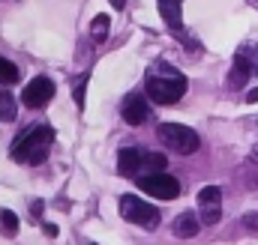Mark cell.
I'll return each instance as SVG.
<instances>
[{
	"instance_id": "cell-21",
	"label": "cell",
	"mask_w": 258,
	"mask_h": 245,
	"mask_svg": "<svg viewBox=\"0 0 258 245\" xmlns=\"http://www.w3.org/2000/svg\"><path fill=\"white\" fill-rule=\"evenodd\" d=\"M42 212H45V200H33V203H30V218H36V221H39V218H42Z\"/></svg>"
},
{
	"instance_id": "cell-20",
	"label": "cell",
	"mask_w": 258,
	"mask_h": 245,
	"mask_svg": "<svg viewBox=\"0 0 258 245\" xmlns=\"http://www.w3.org/2000/svg\"><path fill=\"white\" fill-rule=\"evenodd\" d=\"M243 227H246L252 236H258V212H246V215H243Z\"/></svg>"
},
{
	"instance_id": "cell-13",
	"label": "cell",
	"mask_w": 258,
	"mask_h": 245,
	"mask_svg": "<svg viewBox=\"0 0 258 245\" xmlns=\"http://www.w3.org/2000/svg\"><path fill=\"white\" fill-rule=\"evenodd\" d=\"M18 227H21L18 215H15L12 209H0V233L12 239V236H18Z\"/></svg>"
},
{
	"instance_id": "cell-11",
	"label": "cell",
	"mask_w": 258,
	"mask_h": 245,
	"mask_svg": "<svg viewBox=\"0 0 258 245\" xmlns=\"http://www.w3.org/2000/svg\"><path fill=\"white\" fill-rule=\"evenodd\" d=\"M252 72H255L252 60H246V54H237V57H234V69H231V78H228V81H231L234 87H243V84L249 81V75H252Z\"/></svg>"
},
{
	"instance_id": "cell-2",
	"label": "cell",
	"mask_w": 258,
	"mask_h": 245,
	"mask_svg": "<svg viewBox=\"0 0 258 245\" xmlns=\"http://www.w3.org/2000/svg\"><path fill=\"white\" fill-rule=\"evenodd\" d=\"M51 144H54V129L51 126H30L12 144V159L18 165H42L48 159Z\"/></svg>"
},
{
	"instance_id": "cell-17",
	"label": "cell",
	"mask_w": 258,
	"mask_h": 245,
	"mask_svg": "<svg viewBox=\"0 0 258 245\" xmlns=\"http://www.w3.org/2000/svg\"><path fill=\"white\" fill-rule=\"evenodd\" d=\"M87 81H90V75L84 72L81 78H75L72 81V99H75V105L78 108H84V99H87Z\"/></svg>"
},
{
	"instance_id": "cell-7",
	"label": "cell",
	"mask_w": 258,
	"mask_h": 245,
	"mask_svg": "<svg viewBox=\"0 0 258 245\" xmlns=\"http://www.w3.org/2000/svg\"><path fill=\"white\" fill-rule=\"evenodd\" d=\"M159 15L171 33L183 30V3L180 0H159Z\"/></svg>"
},
{
	"instance_id": "cell-4",
	"label": "cell",
	"mask_w": 258,
	"mask_h": 245,
	"mask_svg": "<svg viewBox=\"0 0 258 245\" xmlns=\"http://www.w3.org/2000/svg\"><path fill=\"white\" fill-rule=\"evenodd\" d=\"M120 218L129 221V224H141V227H156L159 224V209L144 203L141 197H132V194H123L120 197Z\"/></svg>"
},
{
	"instance_id": "cell-9",
	"label": "cell",
	"mask_w": 258,
	"mask_h": 245,
	"mask_svg": "<svg viewBox=\"0 0 258 245\" xmlns=\"http://www.w3.org/2000/svg\"><path fill=\"white\" fill-rule=\"evenodd\" d=\"M141 150H132V147H123L117 153V174L123 177H135L138 180V171H141Z\"/></svg>"
},
{
	"instance_id": "cell-14",
	"label": "cell",
	"mask_w": 258,
	"mask_h": 245,
	"mask_svg": "<svg viewBox=\"0 0 258 245\" xmlns=\"http://www.w3.org/2000/svg\"><path fill=\"white\" fill-rule=\"evenodd\" d=\"M222 203V188L219 185H204L201 191H198V206L204 209V206H219Z\"/></svg>"
},
{
	"instance_id": "cell-16",
	"label": "cell",
	"mask_w": 258,
	"mask_h": 245,
	"mask_svg": "<svg viewBox=\"0 0 258 245\" xmlns=\"http://www.w3.org/2000/svg\"><path fill=\"white\" fill-rule=\"evenodd\" d=\"M108 30H111V18H108V15H96L93 24H90V36H93V42H105Z\"/></svg>"
},
{
	"instance_id": "cell-18",
	"label": "cell",
	"mask_w": 258,
	"mask_h": 245,
	"mask_svg": "<svg viewBox=\"0 0 258 245\" xmlns=\"http://www.w3.org/2000/svg\"><path fill=\"white\" fill-rule=\"evenodd\" d=\"M18 81V66L0 57V84H15Z\"/></svg>"
},
{
	"instance_id": "cell-23",
	"label": "cell",
	"mask_w": 258,
	"mask_h": 245,
	"mask_svg": "<svg viewBox=\"0 0 258 245\" xmlns=\"http://www.w3.org/2000/svg\"><path fill=\"white\" fill-rule=\"evenodd\" d=\"M246 102H249V105H255L258 102V87L255 90H246Z\"/></svg>"
},
{
	"instance_id": "cell-10",
	"label": "cell",
	"mask_w": 258,
	"mask_h": 245,
	"mask_svg": "<svg viewBox=\"0 0 258 245\" xmlns=\"http://www.w3.org/2000/svg\"><path fill=\"white\" fill-rule=\"evenodd\" d=\"M171 230H174V236H180V239H192L195 233H198V215H195V212H180V215L171 221Z\"/></svg>"
},
{
	"instance_id": "cell-8",
	"label": "cell",
	"mask_w": 258,
	"mask_h": 245,
	"mask_svg": "<svg viewBox=\"0 0 258 245\" xmlns=\"http://www.w3.org/2000/svg\"><path fill=\"white\" fill-rule=\"evenodd\" d=\"M120 114H123V120H126L129 126H141V122L147 120V102H144L138 93H129L126 99H123Z\"/></svg>"
},
{
	"instance_id": "cell-15",
	"label": "cell",
	"mask_w": 258,
	"mask_h": 245,
	"mask_svg": "<svg viewBox=\"0 0 258 245\" xmlns=\"http://www.w3.org/2000/svg\"><path fill=\"white\" fill-rule=\"evenodd\" d=\"M15 99L9 90H0V122H12L15 120Z\"/></svg>"
},
{
	"instance_id": "cell-25",
	"label": "cell",
	"mask_w": 258,
	"mask_h": 245,
	"mask_svg": "<svg viewBox=\"0 0 258 245\" xmlns=\"http://www.w3.org/2000/svg\"><path fill=\"white\" fill-rule=\"evenodd\" d=\"M84 245H96V242H84Z\"/></svg>"
},
{
	"instance_id": "cell-1",
	"label": "cell",
	"mask_w": 258,
	"mask_h": 245,
	"mask_svg": "<svg viewBox=\"0 0 258 245\" xmlns=\"http://www.w3.org/2000/svg\"><path fill=\"white\" fill-rule=\"evenodd\" d=\"M186 87H189L186 75L177 72L171 63L159 60L144 72V90H147V96L156 105H174V102H180L186 96Z\"/></svg>"
},
{
	"instance_id": "cell-3",
	"label": "cell",
	"mask_w": 258,
	"mask_h": 245,
	"mask_svg": "<svg viewBox=\"0 0 258 245\" xmlns=\"http://www.w3.org/2000/svg\"><path fill=\"white\" fill-rule=\"evenodd\" d=\"M159 141L171 150V153H177V156H192L195 150H198V135H195L189 126H180V122H162L159 126Z\"/></svg>"
},
{
	"instance_id": "cell-24",
	"label": "cell",
	"mask_w": 258,
	"mask_h": 245,
	"mask_svg": "<svg viewBox=\"0 0 258 245\" xmlns=\"http://www.w3.org/2000/svg\"><path fill=\"white\" fill-rule=\"evenodd\" d=\"M111 6H114V9H123V6H126V0H111Z\"/></svg>"
},
{
	"instance_id": "cell-22",
	"label": "cell",
	"mask_w": 258,
	"mask_h": 245,
	"mask_svg": "<svg viewBox=\"0 0 258 245\" xmlns=\"http://www.w3.org/2000/svg\"><path fill=\"white\" fill-rule=\"evenodd\" d=\"M42 230H45V236H51V239H54V236L60 233V230H57V224H48V221L42 224Z\"/></svg>"
},
{
	"instance_id": "cell-19",
	"label": "cell",
	"mask_w": 258,
	"mask_h": 245,
	"mask_svg": "<svg viewBox=\"0 0 258 245\" xmlns=\"http://www.w3.org/2000/svg\"><path fill=\"white\" fill-rule=\"evenodd\" d=\"M219 218H222V206H204L201 209V221L204 224H216Z\"/></svg>"
},
{
	"instance_id": "cell-5",
	"label": "cell",
	"mask_w": 258,
	"mask_h": 245,
	"mask_svg": "<svg viewBox=\"0 0 258 245\" xmlns=\"http://www.w3.org/2000/svg\"><path fill=\"white\" fill-rule=\"evenodd\" d=\"M138 188L156 200H174L180 194V183L168 174H153V177H141L138 180Z\"/></svg>"
},
{
	"instance_id": "cell-6",
	"label": "cell",
	"mask_w": 258,
	"mask_h": 245,
	"mask_svg": "<svg viewBox=\"0 0 258 245\" xmlns=\"http://www.w3.org/2000/svg\"><path fill=\"white\" fill-rule=\"evenodd\" d=\"M51 99H54V84H51V78H45V75L33 78V81L24 87V93H21V102H24L27 108H45Z\"/></svg>"
},
{
	"instance_id": "cell-12",
	"label": "cell",
	"mask_w": 258,
	"mask_h": 245,
	"mask_svg": "<svg viewBox=\"0 0 258 245\" xmlns=\"http://www.w3.org/2000/svg\"><path fill=\"white\" fill-rule=\"evenodd\" d=\"M165 156H159V153H144L141 156V171H138V180L141 177H153V174H162L165 171Z\"/></svg>"
}]
</instances>
